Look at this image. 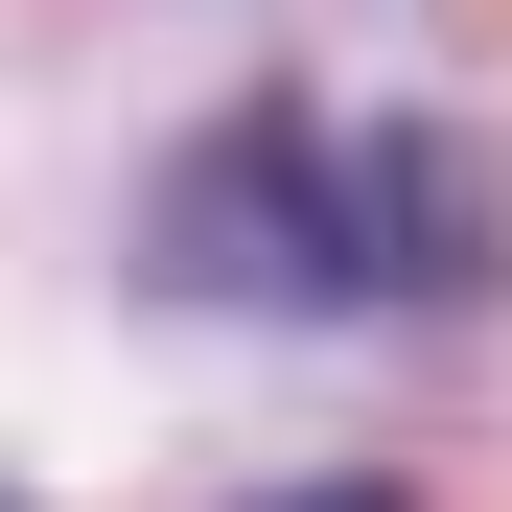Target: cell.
<instances>
[{
	"label": "cell",
	"instance_id": "1",
	"mask_svg": "<svg viewBox=\"0 0 512 512\" xmlns=\"http://www.w3.org/2000/svg\"><path fill=\"white\" fill-rule=\"evenodd\" d=\"M489 210H466V140H303V117H233L187 163L163 256L187 280H443Z\"/></svg>",
	"mask_w": 512,
	"mask_h": 512
},
{
	"label": "cell",
	"instance_id": "2",
	"mask_svg": "<svg viewBox=\"0 0 512 512\" xmlns=\"http://www.w3.org/2000/svg\"><path fill=\"white\" fill-rule=\"evenodd\" d=\"M303 512H396V489H303Z\"/></svg>",
	"mask_w": 512,
	"mask_h": 512
}]
</instances>
